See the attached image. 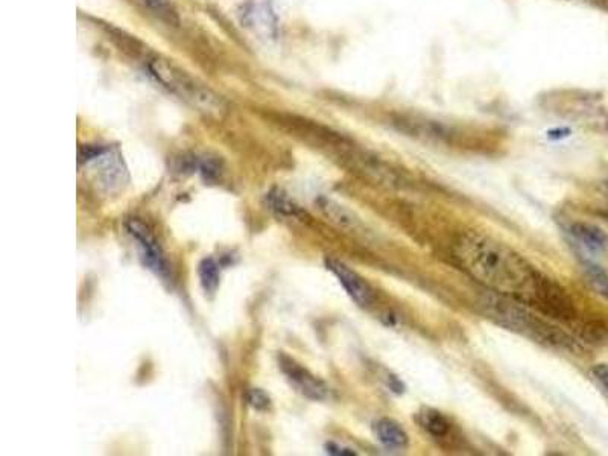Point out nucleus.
Here are the masks:
<instances>
[{"mask_svg": "<svg viewBox=\"0 0 608 456\" xmlns=\"http://www.w3.org/2000/svg\"><path fill=\"white\" fill-rule=\"evenodd\" d=\"M376 438L389 449H405L409 442L405 429L391 419H380L375 424Z\"/></svg>", "mask_w": 608, "mask_h": 456, "instance_id": "obj_10", "label": "nucleus"}, {"mask_svg": "<svg viewBox=\"0 0 608 456\" xmlns=\"http://www.w3.org/2000/svg\"><path fill=\"white\" fill-rule=\"evenodd\" d=\"M198 172L201 173V177L206 181H216L220 180L221 173H222V164L216 157H200V168Z\"/></svg>", "mask_w": 608, "mask_h": 456, "instance_id": "obj_16", "label": "nucleus"}, {"mask_svg": "<svg viewBox=\"0 0 608 456\" xmlns=\"http://www.w3.org/2000/svg\"><path fill=\"white\" fill-rule=\"evenodd\" d=\"M592 374L598 380L599 385L608 392V364L594 365L592 368Z\"/></svg>", "mask_w": 608, "mask_h": 456, "instance_id": "obj_20", "label": "nucleus"}, {"mask_svg": "<svg viewBox=\"0 0 608 456\" xmlns=\"http://www.w3.org/2000/svg\"><path fill=\"white\" fill-rule=\"evenodd\" d=\"M530 306L539 309L543 315L558 321H575L578 318L575 303L567 294L564 287L560 286L552 278L540 274L539 282L535 286L534 295Z\"/></svg>", "mask_w": 608, "mask_h": 456, "instance_id": "obj_4", "label": "nucleus"}, {"mask_svg": "<svg viewBox=\"0 0 608 456\" xmlns=\"http://www.w3.org/2000/svg\"><path fill=\"white\" fill-rule=\"evenodd\" d=\"M198 275H200V282L201 286L207 294H215L216 289L220 286V264L215 259L206 257L202 259L198 264Z\"/></svg>", "mask_w": 608, "mask_h": 456, "instance_id": "obj_13", "label": "nucleus"}, {"mask_svg": "<svg viewBox=\"0 0 608 456\" xmlns=\"http://www.w3.org/2000/svg\"><path fill=\"white\" fill-rule=\"evenodd\" d=\"M279 367L284 378H288V382L303 397L312 401H325L329 399L330 388L327 387V383L316 378L315 374L311 373L302 364H298L297 360L293 359L291 356L280 353Z\"/></svg>", "mask_w": 608, "mask_h": 456, "instance_id": "obj_6", "label": "nucleus"}, {"mask_svg": "<svg viewBox=\"0 0 608 456\" xmlns=\"http://www.w3.org/2000/svg\"><path fill=\"white\" fill-rule=\"evenodd\" d=\"M325 266L335 277L338 278L341 286L345 289L350 298L361 307H370L376 300L373 287L347 264L336 259H325Z\"/></svg>", "mask_w": 608, "mask_h": 456, "instance_id": "obj_7", "label": "nucleus"}, {"mask_svg": "<svg viewBox=\"0 0 608 456\" xmlns=\"http://www.w3.org/2000/svg\"><path fill=\"white\" fill-rule=\"evenodd\" d=\"M325 451L330 455H356V451H353L352 449H347V447L339 446L336 442H327Z\"/></svg>", "mask_w": 608, "mask_h": 456, "instance_id": "obj_21", "label": "nucleus"}, {"mask_svg": "<svg viewBox=\"0 0 608 456\" xmlns=\"http://www.w3.org/2000/svg\"><path fill=\"white\" fill-rule=\"evenodd\" d=\"M266 204L273 212L284 216V218H303L306 212L280 189H273L270 193H266Z\"/></svg>", "mask_w": 608, "mask_h": 456, "instance_id": "obj_11", "label": "nucleus"}, {"mask_svg": "<svg viewBox=\"0 0 608 456\" xmlns=\"http://www.w3.org/2000/svg\"><path fill=\"white\" fill-rule=\"evenodd\" d=\"M149 70L166 88H170L180 99L186 100L193 109L206 114H218L224 111V102L221 96L216 95L209 87L189 77L188 73L168 63L165 59L157 58L149 63Z\"/></svg>", "mask_w": 608, "mask_h": 456, "instance_id": "obj_3", "label": "nucleus"}, {"mask_svg": "<svg viewBox=\"0 0 608 456\" xmlns=\"http://www.w3.org/2000/svg\"><path fill=\"white\" fill-rule=\"evenodd\" d=\"M125 227L134 241L138 242L139 253L143 264L152 273L166 278L170 275V264L166 260L165 253L161 250L160 244L157 241L151 228L140 219L131 218L125 223Z\"/></svg>", "mask_w": 608, "mask_h": 456, "instance_id": "obj_5", "label": "nucleus"}, {"mask_svg": "<svg viewBox=\"0 0 608 456\" xmlns=\"http://www.w3.org/2000/svg\"><path fill=\"white\" fill-rule=\"evenodd\" d=\"M585 275L589 280L590 286L593 287L594 291L598 292L599 295L608 300V273L605 269L601 268L599 264H592V262H585L584 264Z\"/></svg>", "mask_w": 608, "mask_h": 456, "instance_id": "obj_14", "label": "nucleus"}, {"mask_svg": "<svg viewBox=\"0 0 608 456\" xmlns=\"http://www.w3.org/2000/svg\"><path fill=\"white\" fill-rule=\"evenodd\" d=\"M521 305L523 303L516 298L491 291L480 300V307L484 310V314L503 327L523 333L526 337H532L534 341L549 347H558L569 351L581 350V347L576 344L573 337L552 324L546 323L539 316L531 314L530 310Z\"/></svg>", "mask_w": 608, "mask_h": 456, "instance_id": "obj_2", "label": "nucleus"}, {"mask_svg": "<svg viewBox=\"0 0 608 456\" xmlns=\"http://www.w3.org/2000/svg\"><path fill=\"white\" fill-rule=\"evenodd\" d=\"M455 254L462 268L489 291L530 305L541 273L510 246L467 233L458 239Z\"/></svg>", "mask_w": 608, "mask_h": 456, "instance_id": "obj_1", "label": "nucleus"}, {"mask_svg": "<svg viewBox=\"0 0 608 456\" xmlns=\"http://www.w3.org/2000/svg\"><path fill=\"white\" fill-rule=\"evenodd\" d=\"M571 236L590 253H608V233L593 223H575L569 227Z\"/></svg>", "mask_w": 608, "mask_h": 456, "instance_id": "obj_9", "label": "nucleus"}, {"mask_svg": "<svg viewBox=\"0 0 608 456\" xmlns=\"http://www.w3.org/2000/svg\"><path fill=\"white\" fill-rule=\"evenodd\" d=\"M145 4L166 22L179 23V16L170 0H145Z\"/></svg>", "mask_w": 608, "mask_h": 456, "instance_id": "obj_17", "label": "nucleus"}, {"mask_svg": "<svg viewBox=\"0 0 608 456\" xmlns=\"http://www.w3.org/2000/svg\"><path fill=\"white\" fill-rule=\"evenodd\" d=\"M124 175H127V171L122 168L119 157L118 159L107 160L104 166H102V178L108 187H120L124 184Z\"/></svg>", "mask_w": 608, "mask_h": 456, "instance_id": "obj_15", "label": "nucleus"}, {"mask_svg": "<svg viewBox=\"0 0 608 456\" xmlns=\"http://www.w3.org/2000/svg\"><path fill=\"white\" fill-rule=\"evenodd\" d=\"M247 400L252 409L268 410L271 408V399L266 396V392L257 388H252L247 394Z\"/></svg>", "mask_w": 608, "mask_h": 456, "instance_id": "obj_18", "label": "nucleus"}, {"mask_svg": "<svg viewBox=\"0 0 608 456\" xmlns=\"http://www.w3.org/2000/svg\"><path fill=\"white\" fill-rule=\"evenodd\" d=\"M108 152L107 148L99 145H84L79 146L78 150V161L79 163H88V161H93V160L101 159L102 155Z\"/></svg>", "mask_w": 608, "mask_h": 456, "instance_id": "obj_19", "label": "nucleus"}, {"mask_svg": "<svg viewBox=\"0 0 608 456\" xmlns=\"http://www.w3.org/2000/svg\"><path fill=\"white\" fill-rule=\"evenodd\" d=\"M417 420L421 428L432 437H446L450 432V421L434 408H423L417 415Z\"/></svg>", "mask_w": 608, "mask_h": 456, "instance_id": "obj_12", "label": "nucleus"}, {"mask_svg": "<svg viewBox=\"0 0 608 456\" xmlns=\"http://www.w3.org/2000/svg\"><path fill=\"white\" fill-rule=\"evenodd\" d=\"M316 204L325 218L329 219L330 223H334L336 227L353 233H364L366 230L361 219L357 218L356 214L353 213L352 210H348L345 205H341L325 196L318 198Z\"/></svg>", "mask_w": 608, "mask_h": 456, "instance_id": "obj_8", "label": "nucleus"}]
</instances>
